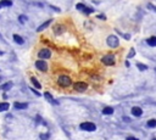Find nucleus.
Here are the masks:
<instances>
[{
  "label": "nucleus",
  "instance_id": "obj_1",
  "mask_svg": "<svg viewBox=\"0 0 156 140\" xmlns=\"http://www.w3.org/2000/svg\"><path fill=\"white\" fill-rule=\"evenodd\" d=\"M57 82H59V84H60L61 87H63V88H67V87L72 85V81H71V78H69L68 76H60L59 79H57Z\"/></svg>",
  "mask_w": 156,
  "mask_h": 140
},
{
  "label": "nucleus",
  "instance_id": "obj_2",
  "mask_svg": "<svg viewBox=\"0 0 156 140\" xmlns=\"http://www.w3.org/2000/svg\"><path fill=\"white\" fill-rule=\"evenodd\" d=\"M106 43H107V45H109L110 48H113V49H115V48L118 46L120 40H118V38H117L116 35H110V37H107Z\"/></svg>",
  "mask_w": 156,
  "mask_h": 140
},
{
  "label": "nucleus",
  "instance_id": "obj_3",
  "mask_svg": "<svg viewBox=\"0 0 156 140\" xmlns=\"http://www.w3.org/2000/svg\"><path fill=\"white\" fill-rule=\"evenodd\" d=\"M103 63L106 65V66H113L115 65V55L112 54H109V55H105L103 58H101Z\"/></svg>",
  "mask_w": 156,
  "mask_h": 140
},
{
  "label": "nucleus",
  "instance_id": "obj_4",
  "mask_svg": "<svg viewBox=\"0 0 156 140\" xmlns=\"http://www.w3.org/2000/svg\"><path fill=\"white\" fill-rule=\"evenodd\" d=\"M79 127L82 130H87V132H94L96 129V125L93 122H83Z\"/></svg>",
  "mask_w": 156,
  "mask_h": 140
},
{
  "label": "nucleus",
  "instance_id": "obj_5",
  "mask_svg": "<svg viewBox=\"0 0 156 140\" xmlns=\"http://www.w3.org/2000/svg\"><path fill=\"white\" fill-rule=\"evenodd\" d=\"M73 88H74V90H77V91H86L87 88H88V85H87V83H84V82H77V83L73 84Z\"/></svg>",
  "mask_w": 156,
  "mask_h": 140
},
{
  "label": "nucleus",
  "instance_id": "obj_6",
  "mask_svg": "<svg viewBox=\"0 0 156 140\" xmlns=\"http://www.w3.org/2000/svg\"><path fill=\"white\" fill-rule=\"evenodd\" d=\"M38 56H39V58H42V60L50 58V57H51V51H50L49 49H42V50L38 52Z\"/></svg>",
  "mask_w": 156,
  "mask_h": 140
},
{
  "label": "nucleus",
  "instance_id": "obj_7",
  "mask_svg": "<svg viewBox=\"0 0 156 140\" xmlns=\"http://www.w3.org/2000/svg\"><path fill=\"white\" fill-rule=\"evenodd\" d=\"M35 67L39 69V71H43V72H45L46 69H48V65H46V62L43 61V60H38V61L35 62Z\"/></svg>",
  "mask_w": 156,
  "mask_h": 140
},
{
  "label": "nucleus",
  "instance_id": "obj_8",
  "mask_svg": "<svg viewBox=\"0 0 156 140\" xmlns=\"http://www.w3.org/2000/svg\"><path fill=\"white\" fill-rule=\"evenodd\" d=\"M132 115L134 117H140L143 115V110L138 106H134V107H132Z\"/></svg>",
  "mask_w": 156,
  "mask_h": 140
},
{
  "label": "nucleus",
  "instance_id": "obj_9",
  "mask_svg": "<svg viewBox=\"0 0 156 140\" xmlns=\"http://www.w3.org/2000/svg\"><path fill=\"white\" fill-rule=\"evenodd\" d=\"M14 106H15V108H17V110H26V108L28 107V104H27V102H15Z\"/></svg>",
  "mask_w": 156,
  "mask_h": 140
},
{
  "label": "nucleus",
  "instance_id": "obj_10",
  "mask_svg": "<svg viewBox=\"0 0 156 140\" xmlns=\"http://www.w3.org/2000/svg\"><path fill=\"white\" fill-rule=\"evenodd\" d=\"M44 96H45V99H46L48 101H50L52 105H59V102H57L56 100H54V99H52V96H51V94H50V93H48V91H46V93H44Z\"/></svg>",
  "mask_w": 156,
  "mask_h": 140
},
{
  "label": "nucleus",
  "instance_id": "obj_11",
  "mask_svg": "<svg viewBox=\"0 0 156 140\" xmlns=\"http://www.w3.org/2000/svg\"><path fill=\"white\" fill-rule=\"evenodd\" d=\"M11 5H12L11 0H1V1H0V6L1 8H10Z\"/></svg>",
  "mask_w": 156,
  "mask_h": 140
},
{
  "label": "nucleus",
  "instance_id": "obj_12",
  "mask_svg": "<svg viewBox=\"0 0 156 140\" xmlns=\"http://www.w3.org/2000/svg\"><path fill=\"white\" fill-rule=\"evenodd\" d=\"M51 22H52V21H51V20H49V21H46V22H44V23H43V25H42V26H39V27H38V29H37V32H42V31H43V29H45V28H46V27H49V26H50V23H51Z\"/></svg>",
  "mask_w": 156,
  "mask_h": 140
},
{
  "label": "nucleus",
  "instance_id": "obj_13",
  "mask_svg": "<svg viewBox=\"0 0 156 140\" xmlns=\"http://www.w3.org/2000/svg\"><path fill=\"white\" fill-rule=\"evenodd\" d=\"M146 43H147L149 46H156V37H155V35L150 37V38L146 40Z\"/></svg>",
  "mask_w": 156,
  "mask_h": 140
},
{
  "label": "nucleus",
  "instance_id": "obj_14",
  "mask_svg": "<svg viewBox=\"0 0 156 140\" xmlns=\"http://www.w3.org/2000/svg\"><path fill=\"white\" fill-rule=\"evenodd\" d=\"M10 107V105L8 102H0V112H4V111H8Z\"/></svg>",
  "mask_w": 156,
  "mask_h": 140
},
{
  "label": "nucleus",
  "instance_id": "obj_15",
  "mask_svg": "<svg viewBox=\"0 0 156 140\" xmlns=\"http://www.w3.org/2000/svg\"><path fill=\"white\" fill-rule=\"evenodd\" d=\"M14 40H15L17 44H23V43H25L23 38H22V37H20L18 34H14Z\"/></svg>",
  "mask_w": 156,
  "mask_h": 140
},
{
  "label": "nucleus",
  "instance_id": "obj_16",
  "mask_svg": "<svg viewBox=\"0 0 156 140\" xmlns=\"http://www.w3.org/2000/svg\"><path fill=\"white\" fill-rule=\"evenodd\" d=\"M31 82H32V84L37 88V89H40L42 88V85H40V83L37 81V78H34V77H31Z\"/></svg>",
  "mask_w": 156,
  "mask_h": 140
},
{
  "label": "nucleus",
  "instance_id": "obj_17",
  "mask_svg": "<svg viewBox=\"0 0 156 140\" xmlns=\"http://www.w3.org/2000/svg\"><path fill=\"white\" fill-rule=\"evenodd\" d=\"M112 113H113V108H112V107H105V108L103 110V115L109 116V115H112Z\"/></svg>",
  "mask_w": 156,
  "mask_h": 140
},
{
  "label": "nucleus",
  "instance_id": "obj_18",
  "mask_svg": "<svg viewBox=\"0 0 156 140\" xmlns=\"http://www.w3.org/2000/svg\"><path fill=\"white\" fill-rule=\"evenodd\" d=\"M146 124H147L149 128H155L156 127V119H149Z\"/></svg>",
  "mask_w": 156,
  "mask_h": 140
},
{
  "label": "nucleus",
  "instance_id": "obj_19",
  "mask_svg": "<svg viewBox=\"0 0 156 140\" xmlns=\"http://www.w3.org/2000/svg\"><path fill=\"white\" fill-rule=\"evenodd\" d=\"M11 87H12V83H11V82H8V83H5V84L1 87V89H3V90H9V89H11Z\"/></svg>",
  "mask_w": 156,
  "mask_h": 140
},
{
  "label": "nucleus",
  "instance_id": "obj_20",
  "mask_svg": "<svg viewBox=\"0 0 156 140\" xmlns=\"http://www.w3.org/2000/svg\"><path fill=\"white\" fill-rule=\"evenodd\" d=\"M137 66H138V68L140 69V71H145V69H147V67L145 65H143V63H137Z\"/></svg>",
  "mask_w": 156,
  "mask_h": 140
},
{
  "label": "nucleus",
  "instance_id": "obj_21",
  "mask_svg": "<svg viewBox=\"0 0 156 140\" xmlns=\"http://www.w3.org/2000/svg\"><path fill=\"white\" fill-rule=\"evenodd\" d=\"M76 8H77V10H81V11H83L86 6H84L83 4H77V5H76Z\"/></svg>",
  "mask_w": 156,
  "mask_h": 140
},
{
  "label": "nucleus",
  "instance_id": "obj_22",
  "mask_svg": "<svg viewBox=\"0 0 156 140\" xmlns=\"http://www.w3.org/2000/svg\"><path fill=\"white\" fill-rule=\"evenodd\" d=\"M134 55H135V50H134V49H130V51H129V54H128V58H132Z\"/></svg>",
  "mask_w": 156,
  "mask_h": 140
},
{
  "label": "nucleus",
  "instance_id": "obj_23",
  "mask_svg": "<svg viewBox=\"0 0 156 140\" xmlns=\"http://www.w3.org/2000/svg\"><path fill=\"white\" fill-rule=\"evenodd\" d=\"M18 20H20V21H21L22 23H25V22L27 21V17H26L25 15H22V16H20V17H18Z\"/></svg>",
  "mask_w": 156,
  "mask_h": 140
},
{
  "label": "nucleus",
  "instance_id": "obj_24",
  "mask_svg": "<svg viewBox=\"0 0 156 140\" xmlns=\"http://www.w3.org/2000/svg\"><path fill=\"white\" fill-rule=\"evenodd\" d=\"M60 26H55V28H54V31H55V33H61L63 29L62 28H59Z\"/></svg>",
  "mask_w": 156,
  "mask_h": 140
},
{
  "label": "nucleus",
  "instance_id": "obj_25",
  "mask_svg": "<svg viewBox=\"0 0 156 140\" xmlns=\"http://www.w3.org/2000/svg\"><path fill=\"white\" fill-rule=\"evenodd\" d=\"M83 11H84L86 14H92L94 10H93V9H88V8H84V10H83Z\"/></svg>",
  "mask_w": 156,
  "mask_h": 140
},
{
  "label": "nucleus",
  "instance_id": "obj_26",
  "mask_svg": "<svg viewBox=\"0 0 156 140\" xmlns=\"http://www.w3.org/2000/svg\"><path fill=\"white\" fill-rule=\"evenodd\" d=\"M48 138H49V134H48V133H45V134L40 135V139H42V140H46Z\"/></svg>",
  "mask_w": 156,
  "mask_h": 140
},
{
  "label": "nucleus",
  "instance_id": "obj_27",
  "mask_svg": "<svg viewBox=\"0 0 156 140\" xmlns=\"http://www.w3.org/2000/svg\"><path fill=\"white\" fill-rule=\"evenodd\" d=\"M31 90H32V91H33V93H34V94H35L37 96H40V93H38V91H37L35 89H31Z\"/></svg>",
  "mask_w": 156,
  "mask_h": 140
},
{
  "label": "nucleus",
  "instance_id": "obj_28",
  "mask_svg": "<svg viewBox=\"0 0 156 140\" xmlns=\"http://www.w3.org/2000/svg\"><path fill=\"white\" fill-rule=\"evenodd\" d=\"M126 140H138V139H137V138H134V136H128Z\"/></svg>",
  "mask_w": 156,
  "mask_h": 140
},
{
  "label": "nucleus",
  "instance_id": "obj_29",
  "mask_svg": "<svg viewBox=\"0 0 156 140\" xmlns=\"http://www.w3.org/2000/svg\"><path fill=\"white\" fill-rule=\"evenodd\" d=\"M147 6H149V9H152V10H155V11H156V8H155L154 5H151V4H149Z\"/></svg>",
  "mask_w": 156,
  "mask_h": 140
},
{
  "label": "nucleus",
  "instance_id": "obj_30",
  "mask_svg": "<svg viewBox=\"0 0 156 140\" xmlns=\"http://www.w3.org/2000/svg\"><path fill=\"white\" fill-rule=\"evenodd\" d=\"M98 17H99V18H101V20H105V16H104V15H99Z\"/></svg>",
  "mask_w": 156,
  "mask_h": 140
},
{
  "label": "nucleus",
  "instance_id": "obj_31",
  "mask_svg": "<svg viewBox=\"0 0 156 140\" xmlns=\"http://www.w3.org/2000/svg\"><path fill=\"white\" fill-rule=\"evenodd\" d=\"M0 55H4V51H1V50H0Z\"/></svg>",
  "mask_w": 156,
  "mask_h": 140
},
{
  "label": "nucleus",
  "instance_id": "obj_32",
  "mask_svg": "<svg viewBox=\"0 0 156 140\" xmlns=\"http://www.w3.org/2000/svg\"><path fill=\"white\" fill-rule=\"evenodd\" d=\"M0 8H1V6H0Z\"/></svg>",
  "mask_w": 156,
  "mask_h": 140
}]
</instances>
